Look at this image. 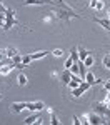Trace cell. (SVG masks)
<instances>
[{
  "label": "cell",
  "instance_id": "cell-1",
  "mask_svg": "<svg viewBox=\"0 0 110 125\" xmlns=\"http://www.w3.org/2000/svg\"><path fill=\"white\" fill-rule=\"evenodd\" d=\"M52 13H53L59 20H62V22H70L72 19H80V15H79V13H75V10H72L69 5H63V7L55 5Z\"/></svg>",
  "mask_w": 110,
  "mask_h": 125
},
{
  "label": "cell",
  "instance_id": "cell-2",
  "mask_svg": "<svg viewBox=\"0 0 110 125\" xmlns=\"http://www.w3.org/2000/svg\"><path fill=\"white\" fill-rule=\"evenodd\" d=\"M92 110L97 112V114H100L103 118H110V107H109V104H105V102H93V104H92Z\"/></svg>",
  "mask_w": 110,
  "mask_h": 125
},
{
  "label": "cell",
  "instance_id": "cell-3",
  "mask_svg": "<svg viewBox=\"0 0 110 125\" xmlns=\"http://www.w3.org/2000/svg\"><path fill=\"white\" fill-rule=\"evenodd\" d=\"M22 5H52V7L59 5V7H63L65 3L62 0H23Z\"/></svg>",
  "mask_w": 110,
  "mask_h": 125
},
{
  "label": "cell",
  "instance_id": "cell-4",
  "mask_svg": "<svg viewBox=\"0 0 110 125\" xmlns=\"http://www.w3.org/2000/svg\"><path fill=\"white\" fill-rule=\"evenodd\" d=\"M15 23H17V20H15V12H13L12 9H7V12H5V23H3V30H5V32L10 30Z\"/></svg>",
  "mask_w": 110,
  "mask_h": 125
},
{
  "label": "cell",
  "instance_id": "cell-5",
  "mask_svg": "<svg viewBox=\"0 0 110 125\" xmlns=\"http://www.w3.org/2000/svg\"><path fill=\"white\" fill-rule=\"evenodd\" d=\"M89 124L90 125H103V124H107V120L100 115V114H97V112L92 110L89 114Z\"/></svg>",
  "mask_w": 110,
  "mask_h": 125
},
{
  "label": "cell",
  "instance_id": "cell-6",
  "mask_svg": "<svg viewBox=\"0 0 110 125\" xmlns=\"http://www.w3.org/2000/svg\"><path fill=\"white\" fill-rule=\"evenodd\" d=\"M90 87H92V85H90L89 82H82L77 88H73V90H72V92H73V97H77V98H79V97H82V95H83V92H87Z\"/></svg>",
  "mask_w": 110,
  "mask_h": 125
},
{
  "label": "cell",
  "instance_id": "cell-7",
  "mask_svg": "<svg viewBox=\"0 0 110 125\" xmlns=\"http://www.w3.org/2000/svg\"><path fill=\"white\" fill-rule=\"evenodd\" d=\"M27 108H29L30 112H42L43 108H45V104L43 102H27Z\"/></svg>",
  "mask_w": 110,
  "mask_h": 125
},
{
  "label": "cell",
  "instance_id": "cell-8",
  "mask_svg": "<svg viewBox=\"0 0 110 125\" xmlns=\"http://www.w3.org/2000/svg\"><path fill=\"white\" fill-rule=\"evenodd\" d=\"M23 108H27V102H13V104L10 105V110H12L13 114H20Z\"/></svg>",
  "mask_w": 110,
  "mask_h": 125
},
{
  "label": "cell",
  "instance_id": "cell-9",
  "mask_svg": "<svg viewBox=\"0 0 110 125\" xmlns=\"http://www.w3.org/2000/svg\"><path fill=\"white\" fill-rule=\"evenodd\" d=\"M40 117H42V112H33L30 117H27L25 120H23V124H27V125H30V124H37L40 120Z\"/></svg>",
  "mask_w": 110,
  "mask_h": 125
},
{
  "label": "cell",
  "instance_id": "cell-10",
  "mask_svg": "<svg viewBox=\"0 0 110 125\" xmlns=\"http://www.w3.org/2000/svg\"><path fill=\"white\" fill-rule=\"evenodd\" d=\"M59 78L65 83V85H69V82L72 80V72H70L69 68H65L63 72H60V75H59Z\"/></svg>",
  "mask_w": 110,
  "mask_h": 125
},
{
  "label": "cell",
  "instance_id": "cell-11",
  "mask_svg": "<svg viewBox=\"0 0 110 125\" xmlns=\"http://www.w3.org/2000/svg\"><path fill=\"white\" fill-rule=\"evenodd\" d=\"M85 82H89L90 85L93 87L95 83H102L103 80H100V78H95V75H93L92 72H87V73H85Z\"/></svg>",
  "mask_w": 110,
  "mask_h": 125
},
{
  "label": "cell",
  "instance_id": "cell-12",
  "mask_svg": "<svg viewBox=\"0 0 110 125\" xmlns=\"http://www.w3.org/2000/svg\"><path fill=\"white\" fill-rule=\"evenodd\" d=\"M93 20H95L97 23H100L105 30H109V32H110V19H100V17H95Z\"/></svg>",
  "mask_w": 110,
  "mask_h": 125
},
{
  "label": "cell",
  "instance_id": "cell-13",
  "mask_svg": "<svg viewBox=\"0 0 110 125\" xmlns=\"http://www.w3.org/2000/svg\"><path fill=\"white\" fill-rule=\"evenodd\" d=\"M13 68H15L13 63H10V65H2V67H0V77H2V75H9Z\"/></svg>",
  "mask_w": 110,
  "mask_h": 125
},
{
  "label": "cell",
  "instance_id": "cell-14",
  "mask_svg": "<svg viewBox=\"0 0 110 125\" xmlns=\"http://www.w3.org/2000/svg\"><path fill=\"white\" fill-rule=\"evenodd\" d=\"M49 52L47 50H42V52H35V53H29L30 60H39V58H43L45 55H47Z\"/></svg>",
  "mask_w": 110,
  "mask_h": 125
},
{
  "label": "cell",
  "instance_id": "cell-15",
  "mask_svg": "<svg viewBox=\"0 0 110 125\" xmlns=\"http://www.w3.org/2000/svg\"><path fill=\"white\" fill-rule=\"evenodd\" d=\"M49 114H50V124L52 125H60V120H59V117L55 115L53 108H49Z\"/></svg>",
  "mask_w": 110,
  "mask_h": 125
},
{
  "label": "cell",
  "instance_id": "cell-16",
  "mask_svg": "<svg viewBox=\"0 0 110 125\" xmlns=\"http://www.w3.org/2000/svg\"><path fill=\"white\" fill-rule=\"evenodd\" d=\"M87 55H90V52H89V50H85L83 47H80V48H79V58L83 62V60L87 58Z\"/></svg>",
  "mask_w": 110,
  "mask_h": 125
},
{
  "label": "cell",
  "instance_id": "cell-17",
  "mask_svg": "<svg viewBox=\"0 0 110 125\" xmlns=\"http://www.w3.org/2000/svg\"><path fill=\"white\" fill-rule=\"evenodd\" d=\"M5 52H7V57H9V58L15 57V55L19 53V50H17V48H13V47H7V48H5Z\"/></svg>",
  "mask_w": 110,
  "mask_h": 125
},
{
  "label": "cell",
  "instance_id": "cell-18",
  "mask_svg": "<svg viewBox=\"0 0 110 125\" xmlns=\"http://www.w3.org/2000/svg\"><path fill=\"white\" fill-rule=\"evenodd\" d=\"M93 9L97 10V12H102V10L105 9V3H103V0H95V5H93Z\"/></svg>",
  "mask_w": 110,
  "mask_h": 125
},
{
  "label": "cell",
  "instance_id": "cell-19",
  "mask_svg": "<svg viewBox=\"0 0 110 125\" xmlns=\"http://www.w3.org/2000/svg\"><path fill=\"white\" fill-rule=\"evenodd\" d=\"M83 65H85V67H92V65H93V55H92V53L87 55V58L83 60Z\"/></svg>",
  "mask_w": 110,
  "mask_h": 125
},
{
  "label": "cell",
  "instance_id": "cell-20",
  "mask_svg": "<svg viewBox=\"0 0 110 125\" xmlns=\"http://www.w3.org/2000/svg\"><path fill=\"white\" fill-rule=\"evenodd\" d=\"M17 80H19V85H27V77H25V75H23V73H20L19 77H17Z\"/></svg>",
  "mask_w": 110,
  "mask_h": 125
},
{
  "label": "cell",
  "instance_id": "cell-21",
  "mask_svg": "<svg viewBox=\"0 0 110 125\" xmlns=\"http://www.w3.org/2000/svg\"><path fill=\"white\" fill-rule=\"evenodd\" d=\"M103 67L107 68V70H110V53H107L103 57Z\"/></svg>",
  "mask_w": 110,
  "mask_h": 125
},
{
  "label": "cell",
  "instance_id": "cell-22",
  "mask_svg": "<svg viewBox=\"0 0 110 125\" xmlns=\"http://www.w3.org/2000/svg\"><path fill=\"white\" fill-rule=\"evenodd\" d=\"M72 65H73V60H72V57H70V58H67V60H65V68H69V70H70V67H72Z\"/></svg>",
  "mask_w": 110,
  "mask_h": 125
},
{
  "label": "cell",
  "instance_id": "cell-23",
  "mask_svg": "<svg viewBox=\"0 0 110 125\" xmlns=\"http://www.w3.org/2000/svg\"><path fill=\"white\" fill-rule=\"evenodd\" d=\"M52 53H53L55 57H62V55H63V50H62V48H57V50H53Z\"/></svg>",
  "mask_w": 110,
  "mask_h": 125
},
{
  "label": "cell",
  "instance_id": "cell-24",
  "mask_svg": "<svg viewBox=\"0 0 110 125\" xmlns=\"http://www.w3.org/2000/svg\"><path fill=\"white\" fill-rule=\"evenodd\" d=\"M79 118H80V124H89V114L83 117H79Z\"/></svg>",
  "mask_w": 110,
  "mask_h": 125
},
{
  "label": "cell",
  "instance_id": "cell-25",
  "mask_svg": "<svg viewBox=\"0 0 110 125\" xmlns=\"http://www.w3.org/2000/svg\"><path fill=\"white\" fill-rule=\"evenodd\" d=\"M5 58H7V52H5V48H2V50H0V62L5 60Z\"/></svg>",
  "mask_w": 110,
  "mask_h": 125
},
{
  "label": "cell",
  "instance_id": "cell-26",
  "mask_svg": "<svg viewBox=\"0 0 110 125\" xmlns=\"http://www.w3.org/2000/svg\"><path fill=\"white\" fill-rule=\"evenodd\" d=\"M52 17H53V13H52V12H49V15H47V17H43V22H50V20H52Z\"/></svg>",
  "mask_w": 110,
  "mask_h": 125
},
{
  "label": "cell",
  "instance_id": "cell-27",
  "mask_svg": "<svg viewBox=\"0 0 110 125\" xmlns=\"http://www.w3.org/2000/svg\"><path fill=\"white\" fill-rule=\"evenodd\" d=\"M103 88H105L107 92H109V90H110V78H109V80H107V82H103Z\"/></svg>",
  "mask_w": 110,
  "mask_h": 125
},
{
  "label": "cell",
  "instance_id": "cell-28",
  "mask_svg": "<svg viewBox=\"0 0 110 125\" xmlns=\"http://www.w3.org/2000/svg\"><path fill=\"white\" fill-rule=\"evenodd\" d=\"M0 12H2V13H5V12H7V9H5V7H3V3H2V0H0Z\"/></svg>",
  "mask_w": 110,
  "mask_h": 125
},
{
  "label": "cell",
  "instance_id": "cell-29",
  "mask_svg": "<svg viewBox=\"0 0 110 125\" xmlns=\"http://www.w3.org/2000/svg\"><path fill=\"white\" fill-rule=\"evenodd\" d=\"M73 124H75V125H80V118H79L77 115L73 117Z\"/></svg>",
  "mask_w": 110,
  "mask_h": 125
},
{
  "label": "cell",
  "instance_id": "cell-30",
  "mask_svg": "<svg viewBox=\"0 0 110 125\" xmlns=\"http://www.w3.org/2000/svg\"><path fill=\"white\" fill-rule=\"evenodd\" d=\"M103 102H105V104H110V90H109V94H107V97H105Z\"/></svg>",
  "mask_w": 110,
  "mask_h": 125
},
{
  "label": "cell",
  "instance_id": "cell-31",
  "mask_svg": "<svg viewBox=\"0 0 110 125\" xmlns=\"http://www.w3.org/2000/svg\"><path fill=\"white\" fill-rule=\"evenodd\" d=\"M59 75H60V73H59V72H57V70H55V72H52V77H55V78H59Z\"/></svg>",
  "mask_w": 110,
  "mask_h": 125
},
{
  "label": "cell",
  "instance_id": "cell-32",
  "mask_svg": "<svg viewBox=\"0 0 110 125\" xmlns=\"http://www.w3.org/2000/svg\"><path fill=\"white\" fill-rule=\"evenodd\" d=\"M0 20H3V22H5V13H2V12H0Z\"/></svg>",
  "mask_w": 110,
  "mask_h": 125
},
{
  "label": "cell",
  "instance_id": "cell-33",
  "mask_svg": "<svg viewBox=\"0 0 110 125\" xmlns=\"http://www.w3.org/2000/svg\"><path fill=\"white\" fill-rule=\"evenodd\" d=\"M109 17H110V9H109Z\"/></svg>",
  "mask_w": 110,
  "mask_h": 125
},
{
  "label": "cell",
  "instance_id": "cell-34",
  "mask_svg": "<svg viewBox=\"0 0 110 125\" xmlns=\"http://www.w3.org/2000/svg\"><path fill=\"white\" fill-rule=\"evenodd\" d=\"M0 100H2V94H0Z\"/></svg>",
  "mask_w": 110,
  "mask_h": 125
},
{
  "label": "cell",
  "instance_id": "cell-35",
  "mask_svg": "<svg viewBox=\"0 0 110 125\" xmlns=\"http://www.w3.org/2000/svg\"><path fill=\"white\" fill-rule=\"evenodd\" d=\"M109 105H110V104H109Z\"/></svg>",
  "mask_w": 110,
  "mask_h": 125
}]
</instances>
